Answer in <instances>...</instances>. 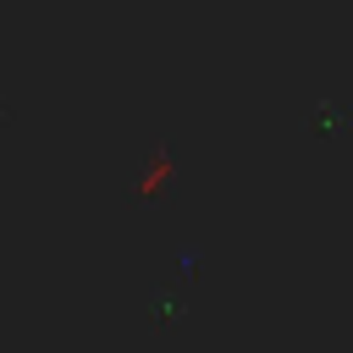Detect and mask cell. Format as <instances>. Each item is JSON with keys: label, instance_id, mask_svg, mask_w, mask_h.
I'll use <instances>...</instances> for the list:
<instances>
[{"label": "cell", "instance_id": "6da1fadb", "mask_svg": "<svg viewBox=\"0 0 353 353\" xmlns=\"http://www.w3.org/2000/svg\"><path fill=\"white\" fill-rule=\"evenodd\" d=\"M138 314H143L149 331H176V325L188 320V303H182V292H149V298L138 303Z\"/></svg>", "mask_w": 353, "mask_h": 353}]
</instances>
